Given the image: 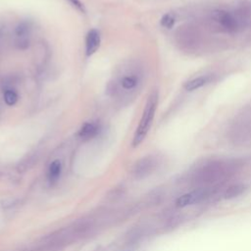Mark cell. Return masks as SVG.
Here are the masks:
<instances>
[{
  "mask_svg": "<svg viewBox=\"0 0 251 251\" xmlns=\"http://www.w3.org/2000/svg\"><path fill=\"white\" fill-rule=\"evenodd\" d=\"M158 100H159V93L157 90H153L147 98L141 119L134 132L133 139H132L133 147H137L144 140L148 131L150 130L151 126L153 124L154 117H155V113L157 110Z\"/></svg>",
  "mask_w": 251,
  "mask_h": 251,
  "instance_id": "cell-2",
  "label": "cell"
},
{
  "mask_svg": "<svg viewBox=\"0 0 251 251\" xmlns=\"http://www.w3.org/2000/svg\"><path fill=\"white\" fill-rule=\"evenodd\" d=\"M100 34L99 31L95 28L90 29L87 34H86V38H85V53L86 56H91L93 55L99 48L100 46Z\"/></svg>",
  "mask_w": 251,
  "mask_h": 251,
  "instance_id": "cell-5",
  "label": "cell"
},
{
  "mask_svg": "<svg viewBox=\"0 0 251 251\" xmlns=\"http://www.w3.org/2000/svg\"><path fill=\"white\" fill-rule=\"evenodd\" d=\"M61 172H62V164L59 160H55L53 161L49 167H48V170H47V178L49 181L53 182V181H56L60 175H61Z\"/></svg>",
  "mask_w": 251,
  "mask_h": 251,
  "instance_id": "cell-9",
  "label": "cell"
},
{
  "mask_svg": "<svg viewBox=\"0 0 251 251\" xmlns=\"http://www.w3.org/2000/svg\"><path fill=\"white\" fill-rule=\"evenodd\" d=\"M138 83V79L135 75H126L124 76L122 79H121V86L124 88V89H133Z\"/></svg>",
  "mask_w": 251,
  "mask_h": 251,
  "instance_id": "cell-10",
  "label": "cell"
},
{
  "mask_svg": "<svg viewBox=\"0 0 251 251\" xmlns=\"http://www.w3.org/2000/svg\"><path fill=\"white\" fill-rule=\"evenodd\" d=\"M75 10H77L79 13H82V14H85L86 12V9L83 5V3H81L79 0H67Z\"/></svg>",
  "mask_w": 251,
  "mask_h": 251,
  "instance_id": "cell-14",
  "label": "cell"
},
{
  "mask_svg": "<svg viewBox=\"0 0 251 251\" xmlns=\"http://www.w3.org/2000/svg\"><path fill=\"white\" fill-rule=\"evenodd\" d=\"M100 131V126L95 122H87L82 125L78 131V136L83 140L95 137Z\"/></svg>",
  "mask_w": 251,
  "mask_h": 251,
  "instance_id": "cell-6",
  "label": "cell"
},
{
  "mask_svg": "<svg viewBox=\"0 0 251 251\" xmlns=\"http://www.w3.org/2000/svg\"><path fill=\"white\" fill-rule=\"evenodd\" d=\"M235 171L236 164L229 160H207L192 170L189 181L196 187H222Z\"/></svg>",
  "mask_w": 251,
  "mask_h": 251,
  "instance_id": "cell-1",
  "label": "cell"
},
{
  "mask_svg": "<svg viewBox=\"0 0 251 251\" xmlns=\"http://www.w3.org/2000/svg\"><path fill=\"white\" fill-rule=\"evenodd\" d=\"M159 159L155 155H147L136 161L131 169L132 176L137 179H142L150 176L158 167Z\"/></svg>",
  "mask_w": 251,
  "mask_h": 251,
  "instance_id": "cell-4",
  "label": "cell"
},
{
  "mask_svg": "<svg viewBox=\"0 0 251 251\" xmlns=\"http://www.w3.org/2000/svg\"><path fill=\"white\" fill-rule=\"evenodd\" d=\"M212 18L223 30L227 32L236 31L242 23V20L238 15H235L226 10L214 11Z\"/></svg>",
  "mask_w": 251,
  "mask_h": 251,
  "instance_id": "cell-3",
  "label": "cell"
},
{
  "mask_svg": "<svg viewBox=\"0 0 251 251\" xmlns=\"http://www.w3.org/2000/svg\"><path fill=\"white\" fill-rule=\"evenodd\" d=\"M29 32V25L26 23H21L17 25L16 29H15V33L18 37H20L22 39V41L20 43H25L26 44V40L24 39ZM27 45V44H26Z\"/></svg>",
  "mask_w": 251,
  "mask_h": 251,
  "instance_id": "cell-11",
  "label": "cell"
},
{
  "mask_svg": "<svg viewBox=\"0 0 251 251\" xmlns=\"http://www.w3.org/2000/svg\"><path fill=\"white\" fill-rule=\"evenodd\" d=\"M246 187L242 183H232L226 186L222 190V197L224 199H232L241 195L245 191Z\"/></svg>",
  "mask_w": 251,
  "mask_h": 251,
  "instance_id": "cell-7",
  "label": "cell"
},
{
  "mask_svg": "<svg viewBox=\"0 0 251 251\" xmlns=\"http://www.w3.org/2000/svg\"><path fill=\"white\" fill-rule=\"evenodd\" d=\"M4 101L7 105L13 106L18 101V94L12 89H8L4 92Z\"/></svg>",
  "mask_w": 251,
  "mask_h": 251,
  "instance_id": "cell-13",
  "label": "cell"
},
{
  "mask_svg": "<svg viewBox=\"0 0 251 251\" xmlns=\"http://www.w3.org/2000/svg\"><path fill=\"white\" fill-rule=\"evenodd\" d=\"M210 81L209 75H199L184 83V89L187 91H193L201 88Z\"/></svg>",
  "mask_w": 251,
  "mask_h": 251,
  "instance_id": "cell-8",
  "label": "cell"
},
{
  "mask_svg": "<svg viewBox=\"0 0 251 251\" xmlns=\"http://www.w3.org/2000/svg\"><path fill=\"white\" fill-rule=\"evenodd\" d=\"M160 23H161L162 26H164L166 28H171L174 26V25L176 23V17L172 13H167L162 17Z\"/></svg>",
  "mask_w": 251,
  "mask_h": 251,
  "instance_id": "cell-12",
  "label": "cell"
}]
</instances>
